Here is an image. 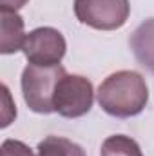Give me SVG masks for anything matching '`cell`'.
<instances>
[{
	"mask_svg": "<svg viewBox=\"0 0 154 156\" xmlns=\"http://www.w3.org/2000/svg\"><path fill=\"white\" fill-rule=\"evenodd\" d=\"M100 107L114 118L138 116L149 102V87L145 78L136 71H116L98 87Z\"/></svg>",
	"mask_w": 154,
	"mask_h": 156,
	"instance_id": "6da1fadb",
	"label": "cell"
},
{
	"mask_svg": "<svg viewBox=\"0 0 154 156\" xmlns=\"http://www.w3.org/2000/svg\"><path fill=\"white\" fill-rule=\"evenodd\" d=\"M64 66H35L29 64L22 73V94L24 102L33 113L51 115L54 113V91L62 78L65 76Z\"/></svg>",
	"mask_w": 154,
	"mask_h": 156,
	"instance_id": "7a4b0ae2",
	"label": "cell"
},
{
	"mask_svg": "<svg viewBox=\"0 0 154 156\" xmlns=\"http://www.w3.org/2000/svg\"><path fill=\"white\" fill-rule=\"evenodd\" d=\"M76 18L93 29L114 31L125 26L131 15L129 0H75Z\"/></svg>",
	"mask_w": 154,
	"mask_h": 156,
	"instance_id": "3957f363",
	"label": "cell"
},
{
	"mask_svg": "<svg viewBox=\"0 0 154 156\" xmlns=\"http://www.w3.org/2000/svg\"><path fill=\"white\" fill-rule=\"evenodd\" d=\"M94 104V87L82 75H65L54 91V113L64 118L87 115Z\"/></svg>",
	"mask_w": 154,
	"mask_h": 156,
	"instance_id": "277c9868",
	"label": "cell"
},
{
	"mask_svg": "<svg viewBox=\"0 0 154 156\" xmlns=\"http://www.w3.org/2000/svg\"><path fill=\"white\" fill-rule=\"evenodd\" d=\"M22 51L29 64L35 66H58L67 51L64 35L54 27H37L26 35Z\"/></svg>",
	"mask_w": 154,
	"mask_h": 156,
	"instance_id": "5b68a950",
	"label": "cell"
},
{
	"mask_svg": "<svg viewBox=\"0 0 154 156\" xmlns=\"http://www.w3.org/2000/svg\"><path fill=\"white\" fill-rule=\"evenodd\" d=\"M0 53L13 55L22 51L26 33H24V18L11 9H0Z\"/></svg>",
	"mask_w": 154,
	"mask_h": 156,
	"instance_id": "8992f818",
	"label": "cell"
},
{
	"mask_svg": "<svg viewBox=\"0 0 154 156\" xmlns=\"http://www.w3.org/2000/svg\"><path fill=\"white\" fill-rule=\"evenodd\" d=\"M129 45L138 64L154 75V18L145 20L134 29L129 38Z\"/></svg>",
	"mask_w": 154,
	"mask_h": 156,
	"instance_id": "52a82bcc",
	"label": "cell"
},
{
	"mask_svg": "<svg viewBox=\"0 0 154 156\" xmlns=\"http://www.w3.org/2000/svg\"><path fill=\"white\" fill-rule=\"evenodd\" d=\"M37 156H87L83 147L64 136H45L37 147Z\"/></svg>",
	"mask_w": 154,
	"mask_h": 156,
	"instance_id": "ba28073f",
	"label": "cell"
},
{
	"mask_svg": "<svg viewBox=\"0 0 154 156\" xmlns=\"http://www.w3.org/2000/svg\"><path fill=\"white\" fill-rule=\"evenodd\" d=\"M100 156H143L138 142L125 134H113L103 140Z\"/></svg>",
	"mask_w": 154,
	"mask_h": 156,
	"instance_id": "9c48e42d",
	"label": "cell"
},
{
	"mask_svg": "<svg viewBox=\"0 0 154 156\" xmlns=\"http://www.w3.org/2000/svg\"><path fill=\"white\" fill-rule=\"evenodd\" d=\"M2 156H35L33 149L20 140L7 138L2 142Z\"/></svg>",
	"mask_w": 154,
	"mask_h": 156,
	"instance_id": "30bf717a",
	"label": "cell"
},
{
	"mask_svg": "<svg viewBox=\"0 0 154 156\" xmlns=\"http://www.w3.org/2000/svg\"><path fill=\"white\" fill-rule=\"evenodd\" d=\"M2 102H4V109H2V123L0 127H7L15 118H16V105L11 104V94L7 85H2Z\"/></svg>",
	"mask_w": 154,
	"mask_h": 156,
	"instance_id": "8fae6325",
	"label": "cell"
},
{
	"mask_svg": "<svg viewBox=\"0 0 154 156\" xmlns=\"http://www.w3.org/2000/svg\"><path fill=\"white\" fill-rule=\"evenodd\" d=\"M29 0H0V9H11V11H18L22 9Z\"/></svg>",
	"mask_w": 154,
	"mask_h": 156,
	"instance_id": "7c38bea8",
	"label": "cell"
}]
</instances>
